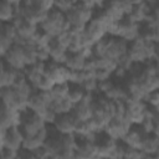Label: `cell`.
I'll return each mask as SVG.
<instances>
[{
    "instance_id": "cell-1",
    "label": "cell",
    "mask_w": 159,
    "mask_h": 159,
    "mask_svg": "<svg viewBox=\"0 0 159 159\" xmlns=\"http://www.w3.org/2000/svg\"><path fill=\"white\" fill-rule=\"evenodd\" d=\"M128 57L133 63H145L154 60L155 56V43L147 42L138 37L137 40L128 43Z\"/></svg>"
},
{
    "instance_id": "cell-2",
    "label": "cell",
    "mask_w": 159,
    "mask_h": 159,
    "mask_svg": "<svg viewBox=\"0 0 159 159\" xmlns=\"http://www.w3.org/2000/svg\"><path fill=\"white\" fill-rule=\"evenodd\" d=\"M39 27L46 34H48L51 37H57L62 32L70 30V24L67 21L66 14L53 9L48 12L47 17Z\"/></svg>"
},
{
    "instance_id": "cell-3",
    "label": "cell",
    "mask_w": 159,
    "mask_h": 159,
    "mask_svg": "<svg viewBox=\"0 0 159 159\" xmlns=\"http://www.w3.org/2000/svg\"><path fill=\"white\" fill-rule=\"evenodd\" d=\"M46 127H47L46 122L37 113H35L30 109H25L21 112V120H20L19 128L21 129L24 137L36 135L41 130H43Z\"/></svg>"
},
{
    "instance_id": "cell-4",
    "label": "cell",
    "mask_w": 159,
    "mask_h": 159,
    "mask_svg": "<svg viewBox=\"0 0 159 159\" xmlns=\"http://www.w3.org/2000/svg\"><path fill=\"white\" fill-rule=\"evenodd\" d=\"M45 76L48 77L55 84L58 83H70L72 71L68 70L65 65L57 63L52 60L45 63Z\"/></svg>"
},
{
    "instance_id": "cell-5",
    "label": "cell",
    "mask_w": 159,
    "mask_h": 159,
    "mask_svg": "<svg viewBox=\"0 0 159 159\" xmlns=\"http://www.w3.org/2000/svg\"><path fill=\"white\" fill-rule=\"evenodd\" d=\"M1 61L7 65L9 67L16 70V71H24L27 67L26 62V55H25V47L20 45H14L4 56H1Z\"/></svg>"
},
{
    "instance_id": "cell-6",
    "label": "cell",
    "mask_w": 159,
    "mask_h": 159,
    "mask_svg": "<svg viewBox=\"0 0 159 159\" xmlns=\"http://www.w3.org/2000/svg\"><path fill=\"white\" fill-rule=\"evenodd\" d=\"M24 139L25 137L19 127L1 129V148H7L20 152L22 149Z\"/></svg>"
},
{
    "instance_id": "cell-7",
    "label": "cell",
    "mask_w": 159,
    "mask_h": 159,
    "mask_svg": "<svg viewBox=\"0 0 159 159\" xmlns=\"http://www.w3.org/2000/svg\"><path fill=\"white\" fill-rule=\"evenodd\" d=\"M53 99L50 94V92H42V91H36L32 93L29 104H27V109L37 113L39 116H42L45 112H47L51 108Z\"/></svg>"
},
{
    "instance_id": "cell-8",
    "label": "cell",
    "mask_w": 159,
    "mask_h": 159,
    "mask_svg": "<svg viewBox=\"0 0 159 159\" xmlns=\"http://www.w3.org/2000/svg\"><path fill=\"white\" fill-rule=\"evenodd\" d=\"M132 125L133 124L128 119L113 118L107 123L103 132L106 134H108L111 138H113L114 140H122L124 138V135L128 133V130L130 129Z\"/></svg>"
},
{
    "instance_id": "cell-9",
    "label": "cell",
    "mask_w": 159,
    "mask_h": 159,
    "mask_svg": "<svg viewBox=\"0 0 159 159\" xmlns=\"http://www.w3.org/2000/svg\"><path fill=\"white\" fill-rule=\"evenodd\" d=\"M93 99H94V94L88 93L84 97L83 101H81L80 103L73 106V109H72L71 113L78 120V123L89 120L92 118V114H93Z\"/></svg>"
},
{
    "instance_id": "cell-10",
    "label": "cell",
    "mask_w": 159,
    "mask_h": 159,
    "mask_svg": "<svg viewBox=\"0 0 159 159\" xmlns=\"http://www.w3.org/2000/svg\"><path fill=\"white\" fill-rule=\"evenodd\" d=\"M127 52H128V42L127 41L122 40L119 37L109 36V43H108L106 58L117 63L122 57H124L127 55Z\"/></svg>"
},
{
    "instance_id": "cell-11",
    "label": "cell",
    "mask_w": 159,
    "mask_h": 159,
    "mask_svg": "<svg viewBox=\"0 0 159 159\" xmlns=\"http://www.w3.org/2000/svg\"><path fill=\"white\" fill-rule=\"evenodd\" d=\"M127 114H125V119H128L132 124H139L143 118L144 114L147 112V103L144 101H134V99H127Z\"/></svg>"
},
{
    "instance_id": "cell-12",
    "label": "cell",
    "mask_w": 159,
    "mask_h": 159,
    "mask_svg": "<svg viewBox=\"0 0 159 159\" xmlns=\"http://www.w3.org/2000/svg\"><path fill=\"white\" fill-rule=\"evenodd\" d=\"M51 125H53V128L61 134H75L78 125V120L73 117L72 113H65L58 114Z\"/></svg>"
},
{
    "instance_id": "cell-13",
    "label": "cell",
    "mask_w": 159,
    "mask_h": 159,
    "mask_svg": "<svg viewBox=\"0 0 159 159\" xmlns=\"http://www.w3.org/2000/svg\"><path fill=\"white\" fill-rule=\"evenodd\" d=\"M15 29H16V32H17V36L21 37V39H25L30 42V45H34L32 43V40L36 35V32L39 31V26L25 20L24 17H15V20L12 21Z\"/></svg>"
},
{
    "instance_id": "cell-14",
    "label": "cell",
    "mask_w": 159,
    "mask_h": 159,
    "mask_svg": "<svg viewBox=\"0 0 159 159\" xmlns=\"http://www.w3.org/2000/svg\"><path fill=\"white\" fill-rule=\"evenodd\" d=\"M150 11H152V6L149 1H134L132 10L128 12L125 17L133 24L142 25L147 20Z\"/></svg>"
},
{
    "instance_id": "cell-15",
    "label": "cell",
    "mask_w": 159,
    "mask_h": 159,
    "mask_svg": "<svg viewBox=\"0 0 159 159\" xmlns=\"http://www.w3.org/2000/svg\"><path fill=\"white\" fill-rule=\"evenodd\" d=\"M77 159H96L98 157V149L94 140L77 138V147L75 149Z\"/></svg>"
},
{
    "instance_id": "cell-16",
    "label": "cell",
    "mask_w": 159,
    "mask_h": 159,
    "mask_svg": "<svg viewBox=\"0 0 159 159\" xmlns=\"http://www.w3.org/2000/svg\"><path fill=\"white\" fill-rule=\"evenodd\" d=\"M148 134L140 128L139 124H133L130 127V129L128 130V133L124 135V138L122 139V142L129 147V148H135V149H140L143 140L145 139Z\"/></svg>"
},
{
    "instance_id": "cell-17",
    "label": "cell",
    "mask_w": 159,
    "mask_h": 159,
    "mask_svg": "<svg viewBox=\"0 0 159 159\" xmlns=\"http://www.w3.org/2000/svg\"><path fill=\"white\" fill-rule=\"evenodd\" d=\"M0 120H1V129H9L12 127H19L20 120H21V112L1 104Z\"/></svg>"
},
{
    "instance_id": "cell-18",
    "label": "cell",
    "mask_w": 159,
    "mask_h": 159,
    "mask_svg": "<svg viewBox=\"0 0 159 159\" xmlns=\"http://www.w3.org/2000/svg\"><path fill=\"white\" fill-rule=\"evenodd\" d=\"M45 63L46 62H36L31 66H27L24 70V73L26 76L27 82L36 89L37 84L40 83V81L42 80V77L45 76Z\"/></svg>"
},
{
    "instance_id": "cell-19",
    "label": "cell",
    "mask_w": 159,
    "mask_h": 159,
    "mask_svg": "<svg viewBox=\"0 0 159 159\" xmlns=\"http://www.w3.org/2000/svg\"><path fill=\"white\" fill-rule=\"evenodd\" d=\"M20 1L4 0L0 2V21L1 22H12L17 16Z\"/></svg>"
},
{
    "instance_id": "cell-20",
    "label": "cell",
    "mask_w": 159,
    "mask_h": 159,
    "mask_svg": "<svg viewBox=\"0 0 159 159\" xmlns=\"http://www.w3.org/2000/svg\"><path fill=\"white\" fill-rule=\"evenodd\" d=\"M47 135H48V125L41 130L39 134L36 135H32V137H25L24 139V144H22V149L27 150V152H34L41 147L45 145V142L47 139Z\"/></svg>"
},
{
    "instance_id": "cell-21",
    "label": "cell",
    "mask_w": 159,
    "mask_h": 159,
    "mask_svg": "<svg viewBox=\"0 0 159 159\" xmlns=\"http://www.w3.org/2000/svg\"><path fill=\"white\" fill-rule=\"evenodd\" d=\"M20 71H16L11 67H9L7 65H5L2 61H1V75H0V87L1 88H9V87H12L16 78H17V75H19Z\"/></svg>"
},
{
    "instance_id": "cell-22",
    "label": "cell",
    "mask_w": 159,
    "mask_h": 159,
    "mask_svg": "<svg viewBox=\"0 0 159 159\" xmlns=\"http://www.w3.org/2000/svg\"><path fill=\"white\" fill-rule=\"evenodd\" d=\"M47 48H48V52H50V60H52L57 63H61V65L65 63V60L67 57L68 51L63 46H61L55 37L52 39V41L50 42Z\"/></svg>"
},
{
    "instance_id": "cell-23",
    "label": "cell",
    "mask_w": 159,
    "mask_h": 159,
    "mask_svg": "<svg viewBox=\"0 0 159 159\" xmlns=\"http://www.w3.org/2000/svg\"><path fill=\"white\" fill-rule=\"evenodd\" d=\"M86 62H87V58L83 57L80 52L78 53H71V52H68L63 65L68 70H71L72 72H78V71H83L84 70Z\"/></svg>"
},
{
    "instance_id": "cell-24",
    "label": "cell",
    "mask_w": 159,
    "mask_h": 159,
    "mask_svg": "<svg viewBox=\"0 0 159 159\" xmlns=\"http://www.w3.org/2000/svg\"><path fill=\"white\" fill-rule=\"evenodd\" d=\"M140 150L144 153V155L159 157V137L154 134H148L143 140Z\"/></svg>"
},
{
    "instance_id": "cell-25",
    "label": "cell",
    "mask_w": 159,
    "mask_h": 159,
    "mask_svg": "<svg viewBox=\"0 0 159 159\" xmlns=\"http://www.w3.org/2000/svg\"><path fill=\"white\" fill-rule=\"evenodd\" d=\"M88 94V92L80 84H71L70 83V93H68V98L70 102L75 106L77 103H80L81 101L84 99V97Z\"/></svg>"
},
{
    "instance_id": "cell-26",
    "label": "cell",
    "mask_w": 159,
    "mask_h": 159,
    "mask_svg": "<svg viewBox=\"0 0 159 159\" xmlns=\"http://www.w3.org/2000/svg\"><path fill=\"white\" fill-rule=\"evenodd\" d=\"M16 36L17 32L12 22H0V40H7L15 43Z\"/></svg>"
},
{
    "instance_id": "cell-27",
    "label": "cell",
    "mask_w": 159,
    "mask_h": 159,
    "mask_svg": "<svg viewBox=\"0 0 159 159\" xmlns=\"http://www.w3.org/2000/svg\"><path fill=\"white\" fill-rule=\"evenodd\" d=\"M70 93V83H58L52 87L50 91V94L53 101H60V99H67Z\"/></svg>"
},
{
    "instance_id": "cell-28",
    "label": "cell",
    "mask_w": 159,
    "mask_h": 159,
    "mask_svg": "<svg viewBox=\"0 0 159 159\" xmlns=\"http://www.w3.org/2000/svg\"><path fill=\"white\" fill-rule=\"evenodd\" d=\"M1 104L16 109V93L12 87L1 88Z\"/></svg>"
},
{
    "instance_id": "cell-29",
    "label": "cell",
    "mask_w": 159,
    "mask_h": 159,
    "mask_svg": "<svg viewBox=\"0 0 159 159\" xmlns=\"http://www.w3.org/2000/svg\"><path fill=\"white\" fill-rule=\"evenodd\" d=\"M51 108L58 116V114L71 113L73 109V104L70 102V99H60V101H53L51 104Z\"/></svg>"
},
{
    "instance_id": "cell-30",
    "label": "cell",
    "mask_w": 159,
    "mask_h": 159,
    "mask_svg": "<svg viewBox=\"0 0 159 159\" xmlns=\"http://www.w3.org/2000/svg\"><path fill=\"white\" fill-rule=\"evenodd\" d=\"M144 102L147 103V106L154 111H157L159 113V89L157 91H152L150 93H148V96L145 97Z\"/></svg>"
},
{
    "instance_id": "cell-31",
    "label": "cell",
    "mask_w": 159,
    "mask_h": 159,
    "mask_svg": "<svg viewBox=\"0 0 159 159\" xmlns=\"http://www.w3.org/2000/svg\"><path fill=\"white\" fill-rule=\"evenodd\" d=\"M76 1H68V0H60V1H55V6L53 9L63 12V14H67L73 6H75Z\"/></svg>"
},
{
    "instance_id": "cell-32",
    "label": "cell",
    "mask_w": 159,
    "mask_h": 159,
    "mask_svg": "<svg viewBox=\"0 0 159 159\" xmlns=\"http://www.w3.org/2000/svg\"><path fill=\"white\" fill-rule=\"evenodd\" d=\"M143 158H144V153L140 149L129 148V147H127L123 157V159H143Z\"/></svg>"
},
{
    "instance_id": "cell-33",
    "label": "cell",
    "mask_w": 159,
    "mask_h": 159,
    "mask_svg": "<svg viewBox=\"0 0 159 159\" xmlns=\"http://www.w3.org/2000/svg\"><path fill=\"white\" fill-rule=\"evenodd\" d=\"M17 158H19V152L7 148H1V159H17Z\"/></svg>"
},
{
    "instance_id": "cell-34",
    "label": "cell",
    "mask_w": 159,
    "mask_h": 159,
    "mask_svg": "<svg viewBox=\"0 0 159 159\" xmlns=\"http://www.w3.org/2000/svg\"><path fill=\"white\" fill-rule=\"evenodd\" d=\"M32 154H34L36 158H39V159H45L47 155H50V153H48V150L45 148V145L41 147V148H39V149H36V150H34Z\"/></svg>"
},
{
    "instance_id": "cell-35",
    "label": "cell",
    "mask_w": 159,
    "mask_h": 159,
    "mask_svg": "<svg viewBox=\"0 0 159 159\" xmlns=\"http://www.w3.org/2000/svg\"><path fill=\"white\" fill-rule=\"evenodd\" d=\"M57 158H58V159H77L75 150H62V152L57 155Z\"/></svg>"
},
{
    "instance_id": "cell-36",
    "label": "cell",
    "mask_w": 159,
    "mask_h": 159,
    "mask_svg": "<svg viewBox=\"0 0 159 159\" xmlns=\"http://www.w3.org/2000/svg\"><path fill=\"white\" fill-rule=\"evenodd\" d=\"M17 159H39V158H36L31 152H27L25 149H21L19 152V158Z\"/></svg>"
},
{
    "instance_id": "cell-37",
    "label": "cell",
    "mask_w": 159,
    "mask_h": 159,
    "mask_svg": "<svg viewBox=\"0 0 159 159\" xmlns=\"http://www.w3.org/2000/svg\"><path fill=\"white\" fill-rule=\"evenodd\" d=\"M153 134L159 137V114L158 117L155 118V122H154V129H153Z\"/></svg>"
}]
</instances>
